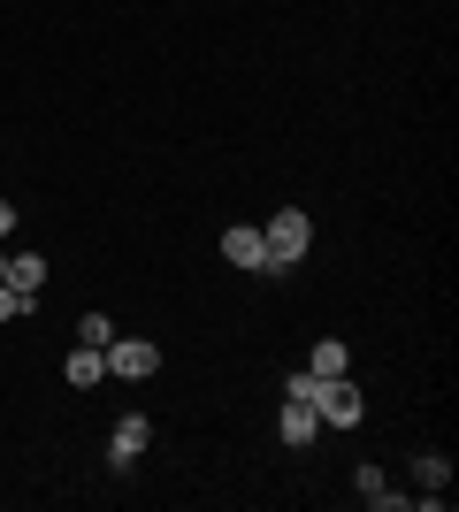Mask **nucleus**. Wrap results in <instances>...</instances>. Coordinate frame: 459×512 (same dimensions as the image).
I'll list each match as a JSON object with an SVG mask.
<instances>
[{"mask_svg":"<svg viewBox=\"0 0 459 512\" xmlns=\"http://www.w3.org/2000/svg\"><path fill=\"white\" fill-rule=\"evenodd\" d=\"M153 367H161V344H146V337H108V375H123V383H146Z\"/></svg>","mask_w":459,"mask_h":512,"instance_id":"obj_3","label":"nucleus"},{"mask_svg":"<svg viewBox=\"0 0 459 512\" xmlns=\"http://www.w3.org/2000/svg\"><path fill=\"white\" fill-rule=\"evenodd\" d=\"M62 375H69V390H92V383H100V375H108V352H100V344H77Z\"/></svg>","mask_w":459,"mask_h":512,"instance_id":"obj_8","label":"nucleus"},{"mask_svg":"<svg viewBox=\"0 0 459 512\" xmlns=\"http://www.w3.org/2000/svg\"><path fill=\"white\" fill-rule=\"evenodd\" d=\"M108 337H115L108 314H85V321H77V344H100V352H108Z\"/></svg>","mask_w":459,"mask_h":512,"instance_id":"obj_11","label":"nucleus"},{"mask_svg":"<svg viewBox=\"0 0 459 512\" xmlns=\"http://www.w3.org/2000/svg\"><path fill=\"white\" fill-rule=\"evenodd\" d=\"M146 444H153V421H146V413H123V421H108V467H131Z\"/></svg>","mask_w":459,"mask_h":512,"instance_id":"obj_4","label":"nucleus"},{"mask_svg":"<svg viewBox=\"0 0 459 512\" xmlns=\"http://www.w3.org/2000/svg\"><path fill=\"white\" fill-rule=\"evenodd\" d=\"M261 237H268V276H291V268H299V253L314 245V222H306L299 207H284Z\"/></svg>","mask_w":459,"mask_h":512,"instance_id":"obj_1","label":"nucleus"},{"mask_svg":"<svg viewBox=\"0 0 459 512\" xmlns=\"http://www.w3.org/2000/svg\"><path fill=\"white\" fill-rule=\"evenodd\" d=\"M0 237H16V207L8 199H0Z\"/></svg>","mask_w":459,"mask_h":512,"instance_id":"obj_15","label":"nucleus"},{"mask_svg":"<svg viewBox=\"0 0 459 512\" xmlns=\"http://www.w3.org/2000/svg\"><path fill=\"white\" fill-rule=\"evenodd\" d=\"M314 390H322V375H314V367H299V375H291V383H284V398H299V406H314Z\"/></svg>","mask_w":459,"mask_h":512,"instance_id":"obj_13","label":"nucleus"},{"mask_svg":"<svg viewBox=\"0 0 459 512\" xmlns=\"http://www.w3.org/2000/svg\"><path fill=\"white\" fill-rule=\"evenodd\" d=\"M222 260H230V268H261V276H268V237L253 230V222H238V230H222Z\"/></svg>","mask_w":459,"mask_h":512,"instance_id":"obj_5","label":"nucleus"},{"mask_svg":"<svg viewBox=\"0 0 459 512\" xmlns=\"http://www.w3.org/2000/svg\"><path fill=\"white\" fill-rule=\"evenodd\" d=\"M360 505H375V512H398L406 497H398L391 482H383V467H360Z\"/></svg>","mask_w":459,"mask_h":512,"instance_id":"obj_9","label":"nucleus"},{"mask_svg":"<svg viewBox=\"0 0 459 512\" xmlns=\"http://www.w3.org/2000/svg\"><path fill=\"white\" fill-rule=\"evenodd\" d=\"M414 474H421V482H429V490H444V482H452V467H444L437 451H421V459H414Z\"/></svg>","mask_w":459,"mask_h":512,"instance_id":"obj_12","label":"nucleus"},{"mask_svg":"<svg viewBox=\"0 0 459 512\" xmlns=\"http://www.w3.org/2000/svg\"><path fill=\"white\" fill-rule=\"evenodd\" d=\"M345 367H352L345 337H322V344H314V375H345Z\"/></svg>","mask_w":459,"mask_h":512,"instance_id":"obj_10","label":"nucleus"},{"mask_svg":"<svg viewBox=\"0 0 459 512\" xmlns=\"http://www.w3.org/2000/svg\"><path fill=\"white\" fill-rule=\"evenodd\" d=\"M16 314H39V306H31V299H16V291L0 283V321H16Z\"/></svg>","mask_w":459,"mask_h":512,"instance_id":"obj_14","label":"nucleus"},{"mask_svg":"<svg viewBox=\"0 0 459 512\" xmlns=\"http://www.w3.org/2000/svg\"><path fill=\"white\" fill-rule=\"evenodd\" d=\"M0 283H8L16 299H39V283H46V260L31 253V245H16V253H8V268H0Z\"/></svg>","mask_w":459,"mask_h":512,"instance_id":"obj_6","label":"nucleus"},{"mask_svg":"<svg viewBox=\"0 0 459 512\" xmlns=\"http://www.w3.org/2000/svg\"><path fill=\"white\" fill-rule=\"evenodd\" d=\"M0 268H8V245H0Z\"/></svg>","mask_w":459,"mask_h":512,"instance_id":"obj_16","label":"nucleus"},{"mask_svg":"<svg viewBox=\"0 0 459 512\" xmlns=\"http://www.w3.org/2000/svg\"><path fill=\"white\" fill-rule=\"evenodd\" d=\"M276 436H284L291 451H306L314 436H322V413H314V406H299V398H284V421H276Z\"/></svg>","mask_w":459,"mask_h":512,"instance_id":"obj_7","label":"nucleus"},{"mask_svg":"<svg viewBox=\"0 0 459 512\" xmlns=\"http://www.w3.org/2000/svg\"><path fill=\"white\" fill-rule=\"evenodd\" d=\"M314 413H322L329 428H352L360 413H368V398H360L345 375H322V390H314Z\"/></svg>","mask_w":459,"mask_h":512,"instance_id":"obj_2","label":"nucleus"}]
</instances>
